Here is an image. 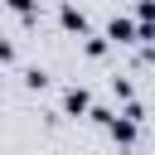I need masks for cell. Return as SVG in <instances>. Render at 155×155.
Instances as JSON below:
<instances>
[{"label": "cell", "instance_id": "obj_1", "mask_svg": "<svg viewBox=\"0 0 155 155\" xmlns=\"http://www.w3.org/2000/svg\"><path fill=\"white\" fill-rule=\"evenodd\" d=\"M58 111H63V116H73V121H78V116H87V111H92V92H87V87H78V82H73V87H63Z\"/></svg>", "mask_w": 155, "mask_h": 155}, {"label": "cell", "instance_id": "obj_5", "mask_svg": "<svg viewBox=\"0 0 155 155\" xmlns=\"http://www.w3.org/2000/svg\"><path fill=\"white\" fill-rule=\"evenodd\" d=\"M107 48H111L107 34H92V29L82 34V53H87V58H107Z\"/></svg>", "mask_w": 155, "mask_h": 155}, {"label": "cell", "instance_id": "obj_8", "mask_svg": "<svg viewBox=\"0 0 155 155\" xmlns=\"http://www.w3.org/2000/svg\"><path fill=\"white\" fill-rule=\"evenodd\" d=\"M111 97H116V102H131V97H136L131 78H111Z\"/></svg>", "mask_w": 155, "mask_h": 155}, {"label": "cell", "instance_id": "obj_4", "mask_svg": "<svg viewBox=\"0 0 155 155\" xmlns=\"http://www.w3.org/2000/svg\"><path fill=\"white\" fill-rule=\"evenodd\" d=\"M58 24H63L68 34H87V15H82L78 5H58Z\"/></svg>", "mask_w": 155, "mask_h": 155}, {"label": "cell", "instance_id": "obj_3", "mask_svg": "<svg viewBox=\"0 0 155 155\" xmlns=\"http://www.w3.org/2000/svg\"><path fill=\"white\" fill-rule=\"evenodd\" d=\"M107 39H111V44H121V48H131V44H136V19L111 15V19H107Z\"/></svg>", "mask_w": 155, "mask_h": 155}, {"label": "cell", "instance_id": "obj_7", "mask_svg": "<svg viewBox=\"0 0 155 155\" xmlns=\"http://www.w3.org/2000/svg\"><path fill=\"white\" fill-rule=\"evenodd\" d=\"M24 87H29V92H44V87H48V73H44V68H24Z\"/></svg>", "mask_w": 155, "mask_h": 155}, {"label": "cell", "instance_id": "obj_10", "mask_svg": "<svg viewBox=\"0 0 155 155\" xmlns=\"http://www.w3.org/2000/svg\"><path fill=\"white\" fill-rule=\"evenodd\" d=\"M87 116H92V121H97V126H107V121H111V116H116V111H111V107H92V111H87Z\"/></svg>", "mask_w": 155, "mask_h": 155}, {"label": "cell", "instance_id": "obj_9", "mask_svg": "<svg viewBox=\"0 0 155 155\" xmlns=\"http://www.w3.org/2000/svg\"><path fill=\"white\" fill-rule=\"evenodd\" d=\"M136 19L140 24H155V0H136Z\"/></svg>", "mask_w": 155, "mask_h": 155}, {"label": "cell", "instance_id": "obj_6", "mask_svg": "<svg viewBox=\"0 0 155 155\" xmlns=\"http://www.w3.org/2000/svg\"><path fill=\"white\" fill-rule=\"evenodd\" d=\"M5 5H10L24 24H34V19H39V0H5Z\"/></svg>", "mask_w": 155, "mask_h": 155}, {"label": "cell", "instance_id": "obj_2", "mask_svg": "<svg viewBox=\"0 0 155 155\" xmlns=\"http://www.w3.org/2000/svg\"><path fill=\"white\" fill-rule=\"evenodd\" d=\"M107 136H111L121 150H131V145H136V136H140V121H131V116H121V111H116V116L107 121Z\"/></svg>", "mask_w": 155, "mask_h": 155}, {"label": "cell", "instance_id": "obj_11", "mask_svg": "<svg viewBox=\"0 0 155 155\" xmlns=\"http://www.w3.org/2000/svg\"><path fill=\"white\" fill-rule=\"evenodd\" d=\"M15 58H19V53H15V44H10V39H0V63H15Z\"/></svg>", "mask_w": 155, "mask_h": 155}]
</instances>
